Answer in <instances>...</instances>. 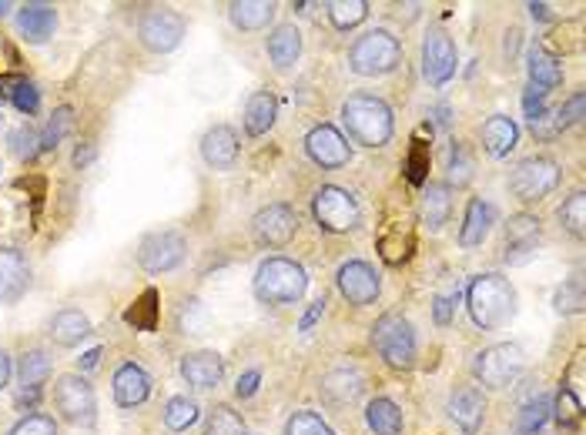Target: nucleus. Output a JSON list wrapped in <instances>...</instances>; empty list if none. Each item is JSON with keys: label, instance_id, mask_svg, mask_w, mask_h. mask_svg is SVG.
I'll list each match as a JSON object with an SVG mask.
<instances>
[{"label": "nucleus", "instance_id": "nucleus-48", "mask_svg": "<svg viewBox=\"0 0 586 435\" xmlns=\"http://www.w3.org/2000/svg\"><path fill=\"white\" fill-rule=\"evenodd\" d=\"M11 101H14V108L21 114H34L37 104H41V91H37L31 81H21V84H14Z\"/></svg>", "mask_w": 586, "mask_h": 435}, {"label": "nucleus", "instance_id": "nucleus-15", "mask_svg": "<svg viewBox=\"0 0 586 435\" xmlns=\"http://www.w3.org/2000/svg\"><path fill=\"white\" fill-rule=\"evenodd\" d=\"M379 275L365 261H345L339 268V292L349 305H372L379 298Z\"/></svg>", "mask_w": 586, "mask_h": 435}, {"label": "nucleus", "instance_id": "nucleus-16", "mask_svg": "<svg viewBox=\"0 0 586 435\" xmlns=\"http://www.w3.org/2000/svg\"><path fill=\"white\" fill-rule=\"evenodd\" d=\"M31 288V261L17 248H0V305L21 302Z\"/></svg>", "mask_w": 586, "mask_h": 435}, {"label": "nucleus", "instance_id": "nucleus-42", "mask_svg": "<svg viewBox=\"0 0 586 435\" xmlns=\"http://www.w3.org/2000/svg\"><path fill=\"white\" fill-rule=\"evenodd\" d=\"M11 151H14V158L34 161L37 154H41V134H37L31 124H21V128L11 134Z\"/></svg>", "mask_w": 586, "mask_h": 435}, {"label": "nucleus", "instance_id": "nucleus-55", "mask_svg": "<svg viewBox=\"0 0 586 435\" xmlns=\"http://www.w3.org/2000/svg\"><path fill=\"white\" fill-rule=\"evenodd\" d=\"M11 355L4 352V348H0V392L7 389V382H11Z\"/></svg>", "mask_w": 586, "mask_h": 435}, {"label": "nucleus", "instance_id": "nucleus-38", "mask_svg": "<svg viewBox=\"0 0 586 435\" xmlns=\"http://www.w3.org/2000/svg\"><path fill=\"white\" fill-rule=\"evenodd\" d=\"M553 305H556V312H560V315H580L583 305H586V298H583V278L573 275L570 282H563L560 288H556Z\"/></svg>", "mask_w": 586, "mask_h": 435}, {"label": "nucleus", "instance_id": "nucleus-25", "mask_svg": "<svg viewBox=\"0 0 586 435\" xmlns=\"http://www.w3.org/2000/svg\"><path fill=\"white\" fill-rule=\"evenodd\" d=\"M302 54V34L295 24H278L272 34H268V57L278 71H288Z\"/></svg>", "mask_w": 586, "mask_h": 435}, {"label": "nucleus", "instance_id": "nucleus-54", "mask_svg": "<svg viewBox=\"0 0 586 435\" xmlns=\"http://www.w3.org/2000/svg\"><path fill=\"white\" fill-rule=\"evenodd\" d=\"M322 312H325V302H315L312 308H309V312H305V318H302V322H299V328H302V332H309V328L315 325V322H319V318H322Z\"/></svg>", "mask_w": 586, "mask_h": 435}, {"label": "nucleus", "instance_id": "nucleus-56", "mask_svg": "<svg viewBox=\"0 0 586 435\" xmlns=\"http://www.w3.org/2000/svg\"><path fill=\"white\" fill-rule=\"evenodd\" d=\"M98 359H101V348H91V352L81 359V369H94V365H98Z\"/></svg>", "mask_w": 586, "mask_h": 435}, {"label": "nucleus", "instance_id": "nucleus-30", "mask_svg": "<svg viewBox=\"0 0 586 435\" xmlns=\"http://www.w3.org/2000/svg\"><path fill=\"white\" fill-rule=\"evenodd\" d=\"M228 17H232L238 31H265L275 21V4H268V0H238V4L228 7Z\"/></svg>", "mask_w": 586, "mask_h": 435}, {"label": "nucleus", "instance_id": "nucleus-9", "mask_svg": "<svg viewBox=\"0 0 586 435\" xmlns=\"http://www.w3.org/2000/svg\"><path fill=\"white\" fill-rule=\"evenodd\" d=\"M312 215L315 221L332 231V235H342V231H352L359 225L362 211H359V201H355L345 188H335V185H325L315 191L312 198Z\"/></svg>", "mask_w": 586, "mask_h": 435}, {"label": "nucleus", "instance_id": "nucleus-46", "mask_svg": "<svg viewBox=\"0 0 586 435\" xmlns=\"http://www.w3.org/2000/svg\"><path fill=\"white\" fill-rule=\"evenodd\" d=\"M155 302H158V292H144L141 302L128 312V322L134 328H144V332H151V328H155Z\"/></svg>", "mask_w": 586, "mask_h": 435}, {"label": "nucleus", "instance_id": "nucleus-19", "mask_svg": "<svg viewBox=\"0 0 586 435\" xmlns=\"http://www.w3.org/2000/svg\"><path fill=\"white\" fill-rule=\"evenodd\" d=\"M181 379L191 389H215L225 379V362L218 352H191L181 359Z\"/></svg>", "mask_w": 586, "mask_h": 435}, {"label": "nucleus", "instance_id": "nucleus-2", "mask_svg": "<svg viewBox=\"0 0 586 435\" xmlns=\"http://www.w3.org/2000/svg\"><path fill=\"white\" fill-rule=\"evenodd\" d=\"M469 302V315L479 328L493 332V328H503L516 312V288L509 285V278L503 275H479L473 278L466 292Z\"/></svg>", "mask_w": 586, "mask_h": 435}, {"label": "nucleus", "instance_id": "nucleus-20", "mask_svg": "<svg viewBox=\"0 0 586 435\" xmlns=\"http://www.w3.org/2000/svg\"><path fill=\"white\" fill-rule=\"evenodd\" d=\"M201 158H205L211 168L225 171L238 161V134L228 124H215V128L205 131L201 138Z\"/></svg>", "mask_w": 586, "mask_h": 435}, {"label": "nucleus", "instance_id": "nucleus-40", "mask_svg": "<svg viewBox=\"0 0 586 435\" xmlns=\"http://www.w3.org/2000/svg\"><path fill=\"white\" fill-rule=\"evenodd\" d=\"M205 435H245V422H242V415L232 412L228 405H215L208 415Z\"/></svg>", "mask_w": 586, "mask_h": 435}, {"label": "nucleus", "instance_id": "nucleus-11", "mask_svg": "<svg viewBox=\"0 0 586 435\" xmlns=\"http://www.w3.org/2000/svg\"><path fill=\"white\" fill-rule=\"evenodd\" d=\"M185 37V17L178 11H168V7H155L141 17L138 24V41L148 47L151 54H168L175 51Z\"/></svg>", "mask_w": 586, "mask_h": 435}, {"label": "nucleus", "instance_id": "nucleus-23", "mask_svg": "<svg viewBox=\"0 0 586 435\" xmlns=\"http://www.w3.org/2000/svg\"><path fill=\"white\" fill-rule=\"evenodd\" d=\"M17 27L31 44H44L51 41L54 27H57V11L51 4H24L17 11Z\"/></svg>", "mask_w": 586, "mask_h": 435}, {"label": "nucleus", "instance_id": "nucleus-51", "mask_svg": "<svg viewBox=\"0 0 586 435\" xmlns=\"http://www.w3.org/2000/svg\"><path fill=\"white\" fill-rule=\"evenodd\" d=\"M426 171H429V151L422 148V144H416L412 154H409V181H412V185H422Z\"/></svg>", "mask_w": 586, "mask_h": 435}, {"label": "nucleus", "instance_id": "nucleus-58", "mask_svg": "<svg viewBox=\"0 0 586 435\" xmlns=\"http://www.w3.org/2000/svg\"><path fill=\"white\" fill-rule=\"evenodd\" d=\"M7 11H11V4H0V17H4Z\"/></svg>", "mask_w": 586, "mask_h": 435}, {"label": "nucleus", "instance_id": "nucleus-14", "mask_svg": "<svg viewBox=\"0 0 586 435\" xmlns=\"http://www.w3.org/2000/svg\"><path fill=\"white\" fill-rule=\"evenodd\" d=\"M422 74L429 84H446L456 74V44L443 31H432L422 44Z\"/></svg>", "mask_w": 586, "mask_h": 435}, {"label": "nucleus", "instance_id": "nucleus-17", "mask_svg": "<svg viewBox=\"0 0 586 435\" xmlns=\"http://www.w3.org/2000/svg\"><path fill=\"white\" fill-rule=\"evenodd\" d=\"M446 412L459 429L473 435V432H479V425H483V419H486V395L479 392L476 385H456V389L449 392Z\"/></svg>", "mask_w": 586, "mask_h": 435}, {"label": "nucleus", "instance_id": "nucleus-53", "mask_svg": "<svg viewBox=\"0 0 586 435\" xmlns=\"http://www.w3.org/2000/svg\"><path fill=\"white\" fill-rule=\"evenodd\" d=\"M258 382H262V372H258V369L245 372L242 379H238V385H235V395H238V399H252V395L258 392Z\"/></svg>", "mask_w": 586, "mask_h": 435}, {"label": "nucleus", "instance_id": "nucleus-35", "mask_svg": "<svg viewBox=\"0 0 586 435\" xmlns=\"http://www.w3.org/2000/svg\"><path fill=\"white\" fill-rule=\"evenodd\" d=\"M550 412H553L550 399H546V395H536L533 402H526V405H523L516 429H520V435H540V432H543V425L550 422Z\"/></svg>", "mask_w": 586, "mask_h": 435}, {"label": "nucleus", "instance_id": "nucleus-27", "mask_svg": "<svg viewBox=\"0 0 586 435\" xmlns=\"http://www.w3.org/2000/svg\"><path fill=\"white\" fill-rule=\"evenodd\" d=\"M489 228H493V208H489L483 198H473L466 205L463 228H459V245H463V248H479L486 241Z\"/></svg>", "mask_w": 586, "mask_h": 435}, {"label": "nucleus", "instance_id": "nucleus-21", "mask_svg": "<svg viewBox=\"0 0 586 435\" xmlns=\"http://www.w3.org/2000/svg\"><path fill=\"white\" fill-rule=\"evenodd\" d=\"M148 395H151V379L141 365L124 362L121 369L114 372V402H118L121 409H134V405H141Z\"/></svg>", "mask_w": 586, "mask_h": 435}, {"label": "nucleus", "instance_id": "nucleus-31", "mask_svg": "<svg viewBox=\"0 0 586 435\" xmlns=\"http://www.w3.org/2000/svg\"><path fill=\"white\" fill-rule=\"evenodd\" d=\"M526 71H530V84L540 87V91L550 94L553 87L563 84V67L556 57H550L543 47H530V57H526Z\"/></svg>", "mask_w": 586, "mask_h": 435}, {"label": "nucleus", "instance_id": "nucleus-49", "mask_svg": "<svg viewBox=\"0 0 586 435\" xmlns=\"http://www.w3.org/2000/svg\"><path fill=\"white\" fill-rule=\"evenodd\" d=\"M583 108H586V98H583V91H576L570 101L563 104L560 114H556V128H576V124L583 121Z\"/></svg>", "mask_w": 586, "mask_h": 435}, {"label": "nucleus", "instance_id": "nucleus-36", "mask_svg": "<svg viewBox=\"0 0 586 435\" xmlns=\"http://www.w3.org/2000/svg\"><path fill=\"white\" fill-rule=\"evenodd\" d=\"M329 17L339 31H349V27L362 24L365 17H369V4H365V0H332Z\"/></svg>", "mask_w": 586, "mask_h": 435}, {"label": "nucleus", "instance_id": "nucleus-44", "mask_svg": "<svg viewBox=\"0 0 586 435\" xmlns=\"http://www.w3.org/2000/svg\"><path fill=\"white\" fill-rule=\"evenodd\" d=\"M469 178H473V161H469L463 144L453 141V151H449V181H453L456 188H463L469 185Z\"/></svg>", "mask_w": 586, "mask_h": 435}, {"label": "nucleus", "instance_id": "nucleus-18", "mask_svg": "<svg viewBox=\"0 0 586 435\" xmlns=\"http://www.w3.org/2000/svg\"><path fill=\"white\" fill-rule=\"evenodd\" d=\"M536 245H540V218L533 215H513L506 225V261L509 265H520V261H526L536 251Z\"/></svg>", "mask_w": 586, "mask_h": 435}, {"label": "nucleus", "instance_id": "nucleus-6", "mask_svg": "<svg viewBox=\"0 0 586 435\" xmlns=\"http://www.w3.org/2000/svg\"><path fill=\"white\" fill-rule=\"evenodd\" d=\"M526 365V355L523 348L516 342H499V345H489L483 352L476 355L473 362V372L476 379L486 385V389H509L516 379H520Z\"/></svg>", "mask_w": 586, "mask_h": 435}, {"label": "nucleus", "instance_id": "nucleus-28", "mask_svg": "<svg viewBox=\"0 0 586 435\" xmlns=\"http://www.w3.org/2000/svg\"><path fill=\"white\" fill-rule=\"evenodd\" d=\"M278 118V101L272 91H258L248 98L245 104V131L252 138H262V134L272 131V124Z\"/></svg>", "mask_w": 586, "mask_h": 435}, {"label": "nucleus", "instance_id": "nucleus-7", "mask_svg": "<svg viewBox=\"0 0 586 435\" xmlns=\"http://www.w3.org/2000/svg\"><path fill=\"white\" fill-rule=\"evenodd\" d=\"M54 405L61 412L64 422L71 425H84L91 429L94 425V412H98V399H94L91 382L78 372H67L54 382Z\"/></svg>", "mask_w": 586, "mask_h": 435}, {"label": "nucleus", "instance_id": "nucleus-8", "mask_svg": "<svg viewBox=\"0 0 586 435\" xmlns=\"http://www.w3.org/2000/svg\"><path fill=\"white\" fill-rule=\"evenodd\" d=\"M556 185H560V164L553 158H543V154H533V158L520 161L513 174H509V191L520 201H540Z\"/></svg>", "mask_w": 586, "mask_h": 435}, {"label": "nucleus", "instance_id": "nucleus-3", "mask_svg": "<svg viewBox=\"0 0 586 435\" xmlns=\"http://www.w3.org/2000/svg\"><path fill=\"white\" fill-rule=\"evenodd\" d=\"M309 288V275L292 258H268L255 272V295L265 305H292Z\"/></svg>", "mask_w": 586, "mask_h": 435}, {"label": "nucleus", "instance_id": "nucleus-22", "mask_svg": "<svg viewBox=\"0 0 586 435\" xmlns=\"http://www.w3.org/2000/svg\"><path fill=\"white\" fill-rule=\"evenodd\" d=\"M47 335H51L57 345L74 348V345H81L84 338L91 335V318L84 315L81 308H61V312L51 318V328H47Z\"/></svg>", "mask_w": 586, "mask_h": 435}, {"label": "nucleus", "instance_id": "nucleus-29", "mask_svg": "<svg viewBox=\"0 0 586 435\" xmlns=\"http://www.w3.org/2000/svg\"><path fill=\"white\" fill-rule=\"evenodd\" d=\"M362 389H365V382L355 369H335L322 379V395L332 405H352L362 395Z\"/></svg>", "mask_w": 586, "mask_h": 435}, {"label": "nucleus", "instance_id": "nucleus-1", "mask_svg": "<svg viewBox=\"0 0 586 435\" xmlns=\"http://www.w3.org/2000/svg\"><path fill=\"white\" fill-rule=\"evenodd\" d=\"M342 124L349 138L362 148H382L392 138V111L376 94H352L342 104Z\"/></svg>", "mask_w": 586, "mask_h": 435}, {"label": "nucleus", "instance_id": "nucleus-12", "mask_svg": "<svg viewBox=\"0 0 586 435\" xmlns=\"http://www.w3.org/2000/svg\"><path fill=\"white\" fill-rule=\"evenodd\" d=\"M295 231H299V215L288 205H268L252 221V235L262 248H285Z\"/></svg>", "mask_w": 586, "mask_h": 435}, {"label": "nucleus", "instance_id": "nucleus-50", "mask_svg": "<svg viewBox=\"0 0 586 435\" xmlns=\"http://www.w3.org/2000/svg\"><path fill=\"white\" fill-rule=\"evenodd\" d=\"M523 114L533 121H540L543 114H546V91H540V87H526V94H523Z\"/></svg>", "mask_w": 586, "mask_h": 435}, {"label": "nucleus", "instance_id": "nucleus-47", "mask_svg": "<svg viewBox=\"0 0 586 435\" xmlns=\"http://www.w3.org/2000/svg\"><path fill=\"white\" fill-rule=\"evenodd\" d=\"M208 328V312L201 302H185L181 308V332L185 335H205Z\"/></svg>", "mask_w": 586, "mask_h": 435}, {"label": "nucleus", "instance_id": "nucleus-10", "mask_svg": "<svg viewBox=\"0 0 586 435\" xmlns=\"http://www.w3.org/2000/svg\"><path fill=\"white\" fill-rule=\"evenodd\" d=\"M185 251H188V241L178 231H151V235H144L138 241V265L144 272L161 275L178 268L185 261Z\"/></svg>", "mask_w": 586, "mask_h": 435}, {"label": "nucleus", "instance_id": "nucleus-45", "mask_svg": "<svg viewBox=\"0 0 586 435\" xmlns=\"http://www.w3.org/2000/svg\"><path fill=\"white\" fill-rule=\"evenodd\" d=\"M7 435H57V422L51 419V415L34 412V415H24V419L17 422Z\"/></svg>", "mask_w": 586, "mask_h": 435}, {"label": "nucleus", "instance_id": "nucleus-33", "mask_svg": "<svg viewBox=\"0 0 586 435\" xmlns=\"http://www.w3.org/2000/svg\"><path fill=\"white\" fill-rule=\"evenodd\" d=\"M365 422L376 435H402V412L392 399H372L365 409Z\"/></svg>", "mask_w": 586, "mask_h": 435}, {"label": "nucleus", "instance_id": "nucleus-4", "mask_svg": "<svg viewBox=\"0 0 586 435\" xmlns=\"http://www.w3.org/2000/svg\"><path fill=\"white\" fill-rule=\"evenodd\" d=\"M402 61V47L389 31H369L352 44L349 67L362 77H382L396 71Z\"/></svg>", "mask_w": 586, "mask_h": 435}, {"label": "nucleus", "instance_id": "nucleus-24", "mask_svg": "<svg viewBox=\"0 0 586 435\" xmlns=\"http://www.w3.org/2000/svg\"><path fill=\"white\" fill-rule=\"evenodd\" d=\"M449 211H453V188L443 185V181H432V185L422 191V205H419V218L429 231H439L449 221Z\"/></svg>", "mask_w": 586, "mask_h": 435}, {"label": "nucleus", "instance_id": "nucleus-37", "mask_svg": "<svg viewBox=\"0 0 586 435\" xmlns=\"http://www.w3.org/2000/svg\"><path fill=\"white\" fill-rule=\"evenodd\" d=\"M556 218H560V225L570 231L573 238H583V225H586V195L583 191H576L560 205L556 211Z\"/></svg>", "mask_w": 586, "mask_h": 435}, {"label": "nucleus", "instance_id": "nucleus-43", "mask_svg": "<svg viewBox=\"0 0 586 435\" xmlns=\"http://www.w3.org/2000/svg\"><path fill=\"white\" fill-rule=\"evenodd\" d=\"M556 422L563 425V429H576L580 425V419H583V405H580V399L570 392V389H560V395H556Z\"/></svg>", "mask_w": 586, "mask_h": 435}, {"label": "nucleus", "instance_id": "nucleus-59", "mask_svg": "<svg viewBox=\"0 0 586 435\" xmlns=\"http://www.w3.org/2000/svg\"><path fill=\"white\" fill-rule=\"evenodd\" d=\"M0 134H4V114H0Z\"/></svg>", "mask_w": 586, "mask_h": 435}, {"label": "nucleus", "instance_id": "nucleus-57", "mask_svg": "<svg viewBox=\"0 0 586 435\" xmlns=\"http://www.w3.org/2000/svg\"><path fill=\"white\" fill-rule=\"evenodd\" d=\"M530 14L536 17V21H546V17H550V7H546V4H530Z\"/></svg>", "mask_w": 586, "mask_h": 435}, {"label": "nucleus", "instance_id": "nucleus-32", "mask_svg": "<svg viewBox=\"0 0 586 435\" xmlns=\"http://www.w3.org/2000/svg\"><path fill=\"white\" fill-rule=\"evenodd\" d=\"M51 355L44 352V348H27L21 355V365H17V379H21L24 389L31 392H41V385L51 379Z\"/></svg>", "mask_w": 586, "mask_h": 435}, {"label": "nucleus", "instance_id": "nucleus-41", "mask_svg": "<svg viewBox=\"0 0 586 435\" xmlns=\"http://www.w3.org/2000/svg\"><path fill=\"white\" fill-rule=\"evenodd\" d=\"M285 435H335V432L329 429V422H325L319 412L302 409V412H295L292 419H288Z\"/></svg>", "mask_w": 586, "mask_h": 435}, {"label": "nucleus", "instance_id": "nucleus-52", "mask_svg": "<svg viewBox=\"0 0 586 435\" xmlns=\"http://www.w3.org/2000/svg\"><path fill=\"white\" fill-rule=\"evenodd\" d=\"M453 312H456V292L453 295H436V302H432V315H436V322L449 325L453 322Z\"/></svg>", "mask_w": 586, "mask_h": 435}, {"label": "nucleus", "instance_id": "nucleus-34", "mask_svg": "<svg viewBox=\"0 0 586 435\" xmlns=\"http://www.w3.org/2000/svg\"><path fill=\"white\" fill-rule=\"evenodd\" d=\"M198 419H201V412H198L195 399H188V395H175V399H168V405H165V425L171 432H185Z\"/></svg>", "mask_w": 586, "mask_h": 435}, {"label": "nucleus", "instance_id": "nucleus-5", "mask_svg": "<svg viewBox=\"0 0 586 435\" xmlns=\"http://www.w3.org/2000/svg\"><path fill=\"white\" fill-rule=\"evenodd\" d=\"M372 345L392 369H412L416 365V332L399 312L382 315L372 325Z\"/></svg>", "mask_w": 586, "mask_h": 435}, {"label": "nucleus", "instance_id": "nucleus-39", "mask_svg": "<svg viewBox=\"0 0 586 435\" xmlns=\"http://www.w3.org/2000/svg\"><path fill=\"white\" fill-rule=\"evenodd\" d=\"M71 128H74V111L71 108H57L51 114V121H47L44 134H41V151H54L57 144L71 134Z\"/></svg>", "mask_w": 586, "mask_h": 435}, {"label": "nucleus", "instance_id": "nucleus-26", "mask_svg": "<svg viewBox=\"0 0 586 435\" xmlns=\"http://www.w3.org/2000/svg\"><path fill=\"white\" fill-rule=\"evenodd\" d=\"M479 134H483V148L493 154V158H506V154L516 148V141H520V128H516V121L506 118V114H493Z\"/></svg>", "mask_w": 586, "mask_h": 435}, {"label": "nucleus", "instance_id": "nucleus-13", "mask_svg": "<svg viewBox=\"0 0 586 435\" xmlns=\"http://www.w3.org/2000/svg\"><path fill=\"white\" fill-rule=\"evenodd\" d=\"M305 151H309V158L319 164V168H332V171L345 168L349 158H352L349 141H345L332 124H319V128H312L309 138H305Z\"/></svg>", "mask_w": 586, "mask_h": 435}]
</instances>
